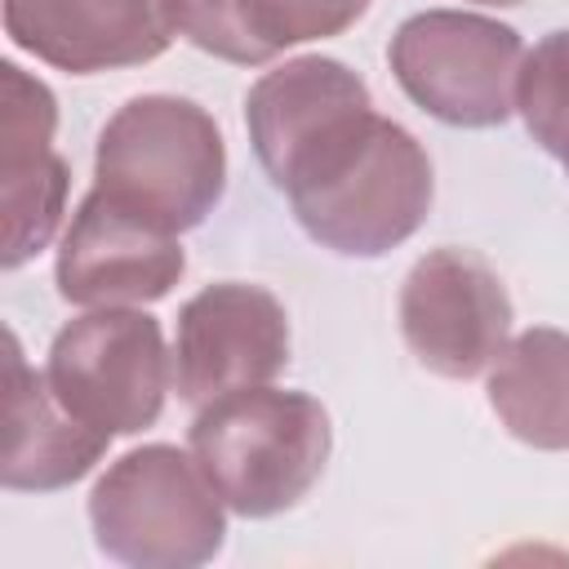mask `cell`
I'll use <instances>...</instances> for the list:
<instances>
[{"label":"cell","mask_w":569,"mask_h":569,"mask_svg":"<svg viewBox=\"0 0 569 569\" xmlns=\"http://www.w3.org/2000/svg\"><path fill=\"white\" fill-rule=\"evenodd\" d=\"M276 187L298 227L342 258L391 253L427 222L436 196L422 142L373 107L333 124Z\"/></svg>","instance_id":"1"},{"label":"cell","mask_w":569,"mask_h":569,"mask_svg":"<svg viewBox=\"0 0 569 569\" xmlns=\"http://www.w3.org/2000/svg\"><path fill=\"white\" fill-rule=\"evenodd\" d=\"M329 445L325 405L267 382L209 400L187 431V449L213 493L249 520L298 507L320 480Z\"/></svg>","instance_id":"2"},{"label":"cell","mask_w":569,"mask_h":569,"mask_svg":"<svg viewBox=\"0 0 569 569\" xmlns=\"http://www.w3.org/2000/svg\"><path fill=\"white\" fill-rule=\"evenodd\" d=\"M93 187L156 227L182 236L200 227L227 187V142L218 120L173 93L129 98L98 133Z\"/></svg>","instance_id":"3"},{"label":"cell","mask_w":569,"mask_h":569,"mask_svg":"<svg viewBox=\"0 0 569 569\" xmlns=\"http://www.w3.org/2000/svg\"><path fill=\"white\" fill-rule=\"evenodd\" d=\"M191 453L142 445L116 458L89 493L102 556L138 569H196L222 551L227 516Z\"/></svg>","instance_id":"4"},{"label":"cell","mask_w":569,"mask_h":569,"mask_svg":"<svg viewBox=\"0 0 569 569\" xmlns=\"http://www.w3.org/2000/svg\"><path fill=\"white\" fill-rule=\"evenodd\" d=\"M387 62L427 116L458 129H493L516 111L525 44L520 31L498 18L427 9L396 27Z\"/></svg>","instance_id":"5"},{"label":"cell","mask_w":569,"mask_h":569,"mask_svg":"<svg viewBox=\"0 0 569 569\" xmlns=\"http://www.w3.org/2000/svg\"><path fill=\"white\" fill-rule=\"evenodd\" d=\"M44 378L80 422L107 436H138L164 409L173 356L156 316L98 307L53 333Z\"/></svg>","instance_id":"6"},{"label":"cell","mask_w":569,"mask_h":569,"mask_svg":"<svg viewBox=\"0 0 569 569\" xmlns=\"http://www.w3.org/2000/svg\"><path fill=\"white\" fill-rule=\"evenodd\" d=\"M400 333L440 378H476L511 333V298L498 271L458 244L422 253L400 284Z\"/></svg>","instance_id":"7"},{"label":"cell","mask_w":569,"mask_h":569,"mask_svg":"<svg viewBox=\"0 0 569 569\" xmlns=\"http://www.w3.org/2000/svg\"><path fill=\"white\" fill-rule=\"evenodd\" d=\"M289 365V316L262 284L218 280L182 302L173 329L178 400L204 409L209 400L262 387Z\"/></svg>","instance_id":"8"},{"label":"cell","mask_w":569,"mask_h":569,"mask_svg":"<svg viewBox=\"0 0 569 569\" xmlns=\"http://www.w3.org/2000/svg\"><path fill=\"white\" fill-rule=\"evenodd\" d=\"M182 271L187 253L178 236L98 187L76 204L53 262L58 293L76 307L156 302L182 280Z\"/></svg>","instance_id":"9"},{"label":"cell","mask_w":569,"mask_h":569,"mask_svg":"<svg viewBox=\"0 0 569 569\" xmlns=\"http://www.w3.org/2000/svg\"><path fill=\"white\" fill-rule=\"evenodd\" d=\"M58 102L49 84L27 76L18 62H0V187H4V267L36 258L62 213L71 169L53 151Z\"/></svg>","instance_id":"10"},{"label":"cell","mask_w":569,"mask_h":569,"mask_svg":"<svg viewBox=\"0 0 569 569\" xmlns=\"http://www.w3.org/2000/svg\"><path fill=\"white\" fill-rule=\"evenodd\" d=\"M4 36L31 58L71 71L142 67L169 49V0H4Z\"/></svg>","instance_id":"11"},{"label":"cell","mask_w":569,"mask_h":569,"mask_svg":"<svg viewBox=\"0 0 569 569\" xmlns=\"http://www.w3.org/2000/svg\"><path fill=\"white\" fill-rule=\"evenodd\" d=\"M373 107L369 84L338 58H289L244 93V124L258 164L280 182L302 151H311L333 124Z\"/></svg>","instance_id":"12"},{"label":"cell","mask_w":569,"mask_h":569,"mask_svg":"<svg viewBox=\"0 0 569 569\" xmlns=\"http://www.w3.org/2000/svg\"><path fill=\"white\" fill-rule=\"evenodd\" d=\"M4 489H27V493H49L67 489L80 476L93 471V462L107 453L111 436L80 422L49 387L44 373H36L22 360L18 338L9 333V360H4Z\"/></svg>","instance_id":"13"},{"label":"cell","mask_w":569,"mask_h":569,"mask_svg":"<svg viewBox=\"0 0 569 569\" xmlns=\"http://www.w3.org/2000/svg\"><path fill=\"white\" fill-rule=\"evenodd\" d=\"M485 391L516 440L551 453L569 449V333L547 325L516 333L493 356Z\"/></svg>","instance_id":"14"},{"label":"cell","mask_w":569,"mask_h":569,"mask_svg":"<svg viewBox=\"0 0 569 569\" xmlns=\"http://www.w3.org/2000/svg\"><path fill=\"white\" fill-rule=\"evenodd\" d=\"M516 111L525 116L529 138L569 173V31H551L525 53Z\"/></svg>","instance_id":"15"},{"label":"cell","mask_w":569,"mask_h":569,"mask_svg":"<svg viewBox=\"0 0 569 569\" xmlns=\"http://www.w3.org/2000/svg\"><path fill=\"white\" fill-rule=\"evenodd\" d=\"M169 18H173L178 36H187L196 49H204V53H213L222 62L258 67V62L276 58L258 40L244 0H169Z\"/></svg>","instance_id":"16"},{"label":"cell","mask_w":569,"mask_h":569,"mask_svg":"<svg viewBox=\"0 0 569 569\" xmlns=\"http://www.w3.org/2000/svg\"><path fill=\"white\" fill-rule=\"evenodd\" d=\"M244 4H249V22L258 40L271 53L302 44V40L342 36L369 9V0H244Z\"/></svg>","instance_id":"17"},{"label":"cell","mask_w":569,"mask_h":569,"mask_svg":"<svg viewBox=\"0 0 569 569\" xmlns=\"http://www.w3.org/2000/svg\"><path fill=\"white\" fill-rule=\"evenodd\" d=\"M476 4H520V0H476Z\"/></svg>","instance_id":"18"}]
</instances>
